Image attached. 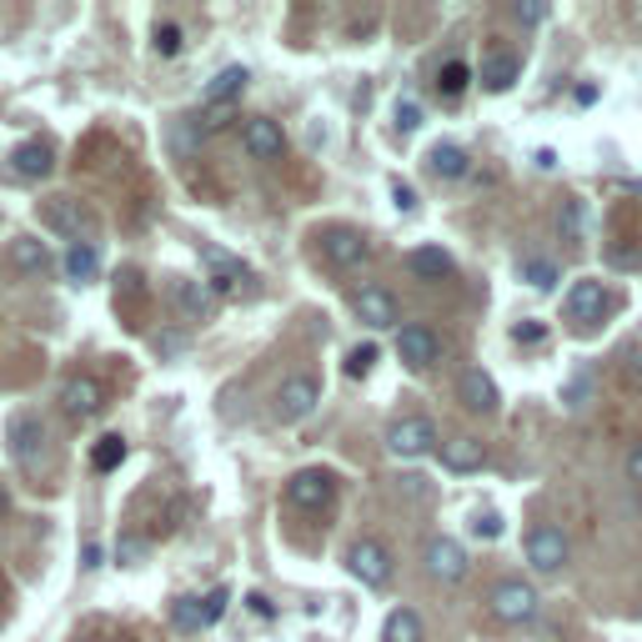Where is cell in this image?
<instances>
[{
    "mask_svg": "<svg viewBox=\"0 0 642 642\" xmlns=\"http://www.w3.org/2000/svg\"><path fill=\"white\" fill-rule=\"evenodd\" d=\"M473 532H477L482 542L502 538V517H498V512H477V517H473Z\"/></svg>",
    "mask_w": 642,
    "mask_h": 642,
    "instance_id": "33",
    "label": "cell"
},
{
    "mask_svg": "<svg viewBox=\"0 0 642 642\" xmlns=\"http://www.w3.org/2000/svg\"><path fill=\"white\" fill-rule=\"evenodd\" d=\"M512 337L517 341H542V327L538 322H523V327H512Z\"/></svg>",
    "mask_w": 642,
    "mask_h": 642,
    "instance_id": "40",
    "label": "cell"
},
{
    "mask_svg": "<svg viewBox=\"0 0 642 642\" xmlns=\"http://www.w3.org/2000/svg\"><path fill=\"white\" fill-rule=\"evenodd\" d=\"M5 512H11V498H5V487H0V523H5Z\"/></svg>",
    "mask_w": 642,
    "mask_h": 642,
    "instance_id": "42",
    "label": "cell"
},
{
    "mask_svg": "<svg viewBox=\"0 0 642 642\" xmlns=\"http://www.w3.org/2000/svg\"><path fill=\"white\" fill-rule=\"evenodd\" d=\"M316 402H322V387H316V377H287L281 381V392H276V417L281 421H302L316 412Z\"/></svg>",
    "mask_w": 642,
    "mask_h": 642,
    "instance_id": "5",
    "label": "cell"
},
{
    "mask_svg": "<svg viewBox=\"0 0 642 642\" xmlns=\"http://www.w3.org/2000/svg\"><path fill=\"white\" fill-rule=\"evenodd\" d=\"M171 622H176L181 632H201V628H211L206 597H181V603L171 607Z\"/></svg>",
    "mask_w": 642,
    "mask_h": 642,
    "instance_id": "25",
    "label": "cell"
},
{
    "mask_svg": "<svg viewBox=\"0 0 642 642\" xmlns=\"http://www.w3.org/2000/svg\"><path fill=\"white\" fill-rule=\"evenodd\" d=\"M603 281H592V276H582V281H572V291H567V316L572 322H597L603 316Z\"/></svg>",
    "mask_w": 642,
    "mask_h": 642,
    "instance_id": "15",
    "label": "cell"
},
{
    "mask_svg": "<svg viewBox=\"0 0 642 642\" xmlns=\"http://www.w3.org/2000/svg\"><path fill=\"white\" fill-rule=\"evenodd\" d=\"M121 557H126V563H136V557H141V542L126 538V542H121Z\"/></svg>",
    "mask_w": 642,
    "mask_h": 642,
    "instance_id": "41",
    "label": "cell"
},
{
    "mask_svg": "<svg viewBox=\"0 0 642 642\" xmlns=\"http://www.w3.org/2000/svg\"><path fill=\"white\" fill-rule=\"evenodd\" d=\"M527 563L538 567V572H557L567 563V538L563 527H538L532 538H527Z\"/></svg>",
    "mask_w": 642,
    "mask_h": 642,
    "instance_id": "8",
    "label": "cell"
},
{
    "mask_svg": "<svg viewBox=\"0 0 642 642\" xmlns=\"http://www.w3.org/2000/svg\"><path fill=\"white\" fill-rule=\"evenodd\" d=\"M176 306H181L186 316H211L216 312V297H211V287L206 281H176Z\"/></svg>",
    "mask_w": 642,
    "mask_h": 642,
    "instance_id": "21",
    "label": "cell"
},
{
    "mask_svg": "<svg viewBox=\"0 0 642 642\" xmlns=\"http://www.w3.org/2000/svg\"><path fill=\"white\" fill-rule=\"evenodd\" d=\"M11 262H15V272L46 276L51 272V251H46V241H36V237H15L11 241Z\"/></svg>",
    "mask_w": 642,
    "mask_h": 642,
    "instance_id": "19",
    "label": "cell"
},
{
    "mask_svg": "<svg viewBox=\"0 0 642 642\" xmlns=\"http://www.w3.org/2000/svg\"><path fill=\"white\" fill-rule=\"evenodd\" d=\"M11 161H15V176H26V181H46L55 171V151L46 141H26Z\"/></svg>",
    "mask_w": 642,
    "mask_h": 642,
    "instance_id": "16",
    "label": "cell"
},
{
    "mask_svg": "<svg viewBox=\"0 0 642 642\" xmlns=\"http://www.w3.org/2000/svg\"><path fill=\"white\" fill-rule=\"evenodd\" d=\"M40 216H46V226L51 231H61V237L71 241V247H91L96 237V216L86 206H80L76 197H51L46 206H40Z\"/></svg>",
    "mask_w": 642,
    "mask_h": 642,
    "instance_id": "1",
    "label": "cell"
},
{
    "mask_svg": "<svg viewBox=\"0 0 642 642\" xmlns=\"http://www.w3.org/2000/svg\"><path fill=\"white\" fill-rule=\"evenodd\" d=\"M492 613H498L502 622H512V628H517V622H532V617H538V592L527 588L523 577H507V582L492 588Z\"/></svg>",
    "mask_w": 642,
    "mask_h": 642,
    "instance_id": "2",
    "label": "cell"
},
{
    "mask_svg": "<svg viewBox=\"0 0 642 642\" xmlns=\"http://www.w3.org/2000/svg\"><path fill=\"white\" fill-rule=\"evenodd\" d=\"M406 272L421 276V281H442V276L452 272V256H446L442 247H417L406 256Z\"/></svg>",
    "mask_w": 642,
    "mask_h": 642,
    "instance_id": "20",
    "label": "cell"
},
{
    "mask_svg": "<svg viewBox=\"0 0 642 642\" xmlns=\"http://www.w3.org/2000/svg\"><path fill=\"white\" fill-rule=\"evenodd\" d=\"M241 146H247L251 161H276L281 151H287V136H281V126L266 116H251L247 126H241Z\"/></svg>",
    "mask_w": 642,
    "mask_h": 642,
    "instance_id": "7",
    "label": "cell"
},
{
    "mask_svg": "<svg viewBox=\"0 0 642 642\" xmlns=\"http://www.w3.org/2000/svg\"><path fill=\"white\" fill-rule=\"evenodd\" d=\"M231 121V105H211V116H206V131H216V126H226Z\"/></svg>",
    "mask_w": 642,
    "mask_h": 642,
    "instance_id": "39",
    "label": "cell"
},
{
    "mask_svg": "<svg viewBox=\"0 0 642 642\" xmlns=\"http://www.w3.org/2000/svg\"><path fill=\"white\" fill-rule=\"evenodd\" d=\"M241 86H247V71H241V66H226L222 76L206 86V105H226L231 96H241Z\"/></svg>",
    "mask_w": 642,
    "mask_h": 642,
    "instance_id": "26",
    "label": "cell"
},
{
    "mask_svg": "<svg viewBox=\"0 0 642 642\" xmlns=\"http://www.w3.org/2000/svg\"><path fill=\"white\" fill-rule=\"evenodd\" d=\"M396 356H402L412 372H427V367H432V362H437V337H432V327H417V322H412V327L396 331Z\"/></svg>",
    "mask_w": 642,
    "mask_h": 642,
    "instance_id": "10",
    "label": "cell"
},
{
    "mask_svg": "<svg viewBox=\"0 0 642 642\" xmlns=\"http://www.w3.org/2000/svg\"><path fill=\"white\" fill-rule=\"evenodd\" d=\"M101 406H105V392H101V381L96 377H66L61 381V412H66L71 421L96 417Z\"/></svg>",
    "mask_w": 642,
    "mask_h": 642,
    "instance_id": "6",
    "label": "cell"
},
{
    "mask_svg": "<svg viewBox=\"0 0 642 642\" xmlns=\"http://www.w3.org/2000/svg\"><path fill=\"white\" fill-rule=\"evenodd\" d=\"M156 51L161 55H181V26H156Z\"/></svg>",
    "mask_w": 642,
    "mask_h": 642,
    "instance_id": "32",
    "label": "cell"
},
{
    "mask_svg": "<svg viewBox=\"0 0 642 642\" xmlns=\"http://www.w3.org/2000/svg\"><path fill=\"white\" fill-rule=\"evenodd\" d=\"M392 201H396V211H417V191L406 181H392Z\"/></svg>",
    "mask_w": 642,
    "mask_h": 642,
    "instance_id": "36",
    "label": "cell"
},
{
    "mask_svg": "<svg viewBox=\"0 0 642 642\" xmlns=\"http://www.w3.org/2000/svg\"><path fill=\"white\" fill-rule=\"evenodd\" d=\"M482 86L487 91H512V86H517V61H512V55H492L482 66Z\"/></svg>",
    "mask_w": 642,
    "mask_h": 642,
    "instance_id": "27",
    "label": "cell"
},
{
    "mask_svg": "<svg viewBox=\"0 0 642 642\" xmlns=\"http://www.w3.org/2000/svg\"><path fill=\"white\" fill-rule=\"evenodd\" d=\"M427 572H432L437 582H462V577H467V552L452 538H432L427 542Z\"/></svg>",
    "mask_w": 642,
    "mask_h": 642,
    "instance_id": "11",
    "label": "cell"
},
{
    "mask_svg": "<svg viewBox=\"0 0 642 642\" xmlns=\"http://www.w3.org/2000/svg\"><path fill=\"white\" fill-rule=\"evenodd\" d=\"M457 396H462V406H467V412H498V381L487 377L482 367L462 372Z\"/></svg>",
    "mask_w": 642,
    "mask_h": 642,
    "instance_id": "12",
    "label": "cell"
},
{
    "mask_svg": "<svg viewBox=\"0 0 642 642\" xmlns=\"http://www.w3.org/2000/svg\"><path fill=\"white\" fill-rule=\"evenodd\" d=\"M372 362H377V347H356V352L347 356V372H352V377H367Z\"/></svg>",
    "mask_w": 642,
    "mask_h": 642,
    "instance_id": "34",
    "label": "cell"
},
{
    "mask_svg": "<svg viewBox=\"0 0 642 642\" xmlns=\"http://www.w3.org/2000/svg\"><path fill=\"white\" fill-rule=\"evenodd\" d=\"M517 21H527V26H532V21H547V5H517Z\"/></svg>",
    "mask_w": 642,
    "mask_h": 642,
    "instance_id": "38",
    "label": "cell"
},
{
    "mask_svg": "<svg viewBox=\"0 0 642 642\" xmlns=\"http://www.w3.org/2000/svg\"><path fill=\"white\" fill-rule=\"evenodd\" d=\"M396 126H402V131H417V126H421V111H417L412 101H402V105H396Z\"/></svg>",
    "mask_w": 642,
    "mask_h": 642,
    "instance_id": "35",
    "label": "cell"
},
{
    "mask_svg": "<svg viewBox=\"0 0 642 642\" xmlns=\"http://www.w3.org/2000/svg\"><path fill=\"white\" fill-rule=\"evenodd\" d=\"M331 492H337L331 473H316V467H306V473H297L287 482V502H291V507H327Z\"/></svg>",
    "mask_w": 642,
    "mask_h": 642,
    "instance_id": "9",
    "label": "cell"
},
{
    "mask_svg": "<svg viewBox=\"0 0 642 642\" xmlns=\"http://www.w3.org/2000/svg\"><path fill=\"white\" fill-rule=\"evenodd\" d=\"M121 462H126V442H121V437H101L91 452V467L96 473H116Z\"/></svg>",
    "mask_w": 642,
    "mask_h": 642,
    "instance_id": "28",
    "label": "cell"
},
{
    "mask_svg": "<svg viewBox=\"0 0 642 642\" xmlns=\"http://www.w3.org/2000/svg\"><path fill=\"white\" fill-rule=\"evenodd\" d=\"M322 251H327V262H337V266H356L367 256V241L356 237V231H347V226H337V231L322 237Z\"/></svg>",
    "mask_w": 642,
    "mask_h": 642,
    "instance_id": "17",
    "label": "cell"
},
{
    "mask_svg": "<svg viewBox=\"0 0 642 642\" xmlns=\"http://www.w3.org/2000/svg\"><path fill=\"white\" fill-rule=\"evenodd\" d=\"M356 316H362L367 327H377V331L396 327V302H392V291L362 287V291H356Z\"/></svg>",
    "mask_w": 642,
    "mask_h": 642,
    "instance_id": "14",
    "label": "cell"
},
{
    "mask_svg": "<svg viewBox=\"0 0 642 642\" xmlns=\"http://www.w3.org/2000/svg\"><path fill=\"white\" fill-rule=\"evenodd\" d=\"M206 266H211V287H216V291H237L241 281H247V266L231 262L226 251H211L206 247Z\"/></svg>",
    "mask_w": 642,
    "mask_h": 642,
    "instance_id": "22",
    "label": "cell"
},
{
    "mask_svg": "<svg viewBox=\"0 0 642 642\" xmlns=\"http://www.w3.org/2000/svg\"><path fill=\"white\" fill-rule=\"evenodd\" d=\"M381 642H421V617L412 607H396L387 617V628H381Z\"/></svg>",
    "mask_w": 642,
    "mask_h": 642,
    "instance_id": "24",
    "label": "cell"
},
{
    "mask_svg": "<svg viewBox=\"0 0 642 642\" xmlns=\"http://www.w3.org/2000/svg\"><path fill=\"white\" fill-rule=\"evenodd\" d=\"M628 477H632V482L642 487V442H638V446H632V452H628Z\"/></svg>",
    "mask_w": 642,
    "mask_h": 642,
    "instance_id": "37",
    "label": "cell"
},
{
    "mask_svg": "<svg viewBox=\"0 0 642 642\" xmlns=\"http://www.w3.org/2000/svg\"><path fill=\"white\" fill-rule=\"evenodd\" d=\"M96 266H101L96 247H71V251H66V272H71V281H91Z\"/></svg>",
    "mask_w": 642,
    "mask_h": 642,
    "instance_id": "29",
    "label": "cell"
},
{
    "mask_svg": "<svg viewBox=\"0 0 642 642\" xmlns=\"http://www.w3.org/2000/svg\"><path fill=\"white\" fill-rule=\"evenodd\" d=\"M467 80H473V71L462 66V61H446L442 76H437V91H442V96H462V91H467Z\"/></svg>",
    "mask_w": 642,
    "mask_h": 642,
    "instance_id": "30",
    "label": "cell"
},
{
    "mask_svg": "<svg viewBox=\"0 0 642 642\" xmlns=\"http://www.w3.org/2000/svg\"><path fill=\"white\" fill-rule=\"evenodd\" d=\"M427 166H432V176H442V181H457V176H467V151H462V146H432Z\"/></svg>",
    "mask_w": 642,
    "mask_h": 642,
    "instance_id": "23",
    "label": "cell"
},
{
    "mask_svg": "<svg viewBox=\"0 0 642 642\" xmlns=\"http://www.w3.org/2000/svg\"><path fill=\"white\" fill-rule=\"evenodd\" d=\"M387 446H392L396 457H427L437 446V427L427 417H402L387 427Z\"/></svg>",
    "mask_w": 642,
    "mask_h": 642,
    "instance_id": "4",
    "label": "cell"
},
{
    "mask_svg": "<svg viewBox=\"0 0 642 642\" xmlns=\"http://www.w3.org/2000/svg\"><path fill=\"white\" fill-rule=\"evenodd\" d=\"M347 567H352V577H362L367 588H387V582H392V552L381 547V542H372V538L352 542Z\"/></svg>",
    "mask_w": 642,
    "mask_h": 642,
    "instance_id": "3",
    "label": "cell"
},
{
    "mask_svg": "<svg viewBox=\"0 0 642 642\" xmlns=\"http://www.w3.org/2000/svg\"><path fill=\"white\" fill-rule=\"evenodd\" d=\"M523 281L527 287H538V291H552L557 287V266L552 262H523Z\"/></svg>",
    "mask_w": 642,
    "mask_h": 642,
    "instance_id": "31",
    "label": "cell"
},
{
    "mask_svg": "<svg viewBox=\"0 0 642 642\" xmlns=\"http://www.w3.org/2000/svg\"><path fill=\"white\" fill-rule=\"evenodd\" d=\"M442 467L446 473H477V467H482V442H477V437H452V442H442Z\"/></svg>",
    "mask_w": 642,
    "mask_h": 642,
    "instance_id": "18",
    "label": "cell"
},
{
    "mask_svg": "<svg viewBox=\"0 0 642 642\" xmlns=\"http://www.w3.org/2000/svg\"><path fill=\"white\" fill-rule=\"evenodd\" d=\"M11 452H15V462L36 467L40 452H46V427H40V417H15L11 421Z\"/></svg>",
    "mask_w": 642,
    "mask_h": 642,
    "instance_id": "13",
    "label": "cell"
}]
</instances>
